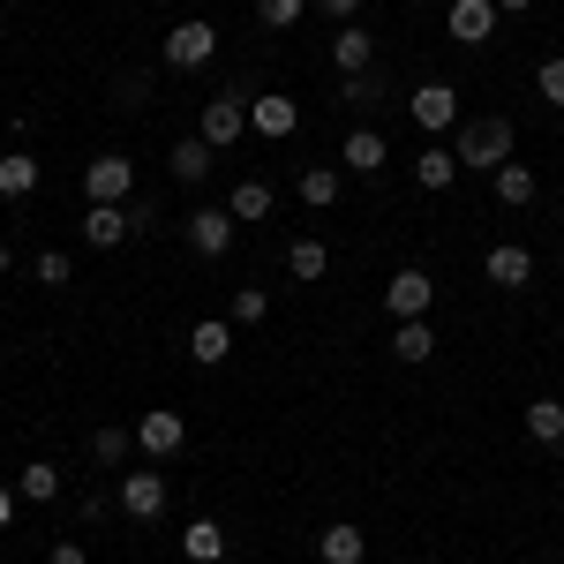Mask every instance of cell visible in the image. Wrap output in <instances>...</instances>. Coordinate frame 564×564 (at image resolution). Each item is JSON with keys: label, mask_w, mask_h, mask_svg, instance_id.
<instances>
[{"label": "cell", "mask_w": 564, "mask_h": 564, "mask_svg": "<svg viewBox=\"0 0 564 564\" xmlns=\"http://www.w3.org/2000/svg\"><path fill=\"white\" fill-rule=\"evenodd\" d=\"M512 143H520L512 113H475V121H459V143H452V151H459V166H489V174H497V166L512 159Z\"/></svg>", "instance_id": "6da1fadb"}, {"label": "cell", "mask_w": 564, "mask_h": 564, "mask_svg": "<svg viewBox=\"0 0 564 564\" xmlns=\"http://www.w3.org/2000/svg\"><path fill=\"white\" fill-rule=\"evenodd\" d=\"M234 234H241V218L226 212V204H196V212L181 218V241H188V249H196L204 263L226 257V249H234Z\"/></svg>", "instance_id": "7a4b0ae2"}, {"label": "cell", "mask_w": 564, "mask_h": 564, "mask_svg": "<svg viewBox=\"0 0 564 564\" xmlns=\"http://www.w3.org/2000/svg\"><path fill=\"white\" fill-rule=\"evenodd\" d=\"M159 53H166V68H174V76H196V68H212V61H218V31L204 23V15H196V23H174Z\"/></svg>", "instance_id": "3957f363"}, {"label": "cell", "mask_w": 564, "mask_h": 564, "mask_svg": "<svg viewBox=\"0 0 564 564\" xmlns=\"http://www.w3.org/2000/svg\"><path fill=\"white\" fill-rule=\"evenodd\" d=\"M84 204H135V159L98 151V159L84 166Z\"/></svg>", "instance_id": "277c9868"}, {"label": "cell", "mask_w": 564, "mask_h": 564, "mask_svg": "<svg viewBox=\"0 0 564 564\" xmlns=\"http://www.w3.org/2000/svg\"><path fill=\"white\" fill-rule=\"evenodd\" d=\"M204 143H212V151H234V143H241V135H249V98H241V90H218L212 106H204Z\"/></svg>", "instance_id": "5b68a950"}, {"label": "cell", "mask_w": 564, "mask_h": 564, "mask_svg": "<svg viewBox=\"0 0 564 564\" xmlns=\"http://www.w3.org/2000/svg\"><path fill=\"white\" fill-rule=\"evenodd\" d=\"M384 308L399 316V324H406V316H430V308H436V279L422 271V263L391 271V279H384Z\"/></svg>", "instance_id": "8992f818"}, {"label": "cell", "mask_w": 564, "mask_h": 564, "mask_svg": "<svg viewBox=\"0 0 564 564\" xmlns=\"http://www.w3.org/2000/svg\"><path fill=\"white\" fill-rule=\"evenodd\" d=\"M181 444H188V422H181L174 406H143V422H135V452H143V459H174Z\"/></svg>", "instance_id": "52a82bcc"}, {"label": "cell", "mask_w": 564, "mask_h": 564, "mask_svg": "<svg viewBox=\"0 0 564 564\" xmlns=\"http://www.w3.org/2000/svg\"><path fill=\"white\" fill-rule=\"evenodd\" d=\"M384 166H391V143H384V129H347V143H339V174L384 181Z\"/></svg>", "instance_id": "ba28073f"}, {"label": "cell", "mask_w": 564, "mask_h": 564, "mask_svg": "<svg viewBox=\"0 0 564 564\" xmlns=\"http://www.w3.org/2000/svg\"><path fill=\"white\" fill-rule=\"evenodd\" d=\"M406 113H414V129H422V135L459 129V90H452V84H422L414 98H406Z\"/></svg>", "instance_id": "9c48e42d"}, {"label": "cell", "mask_w": 564, "mask_h": 564, "mask_svg": "<svg viewBox=\"0 0 564 564\" xmlns=\"http://www.w3.org/2000/svg\"><path fill=\"white\" fill-rule=\"evenodd\" d=\"M497 23H505L497 0H452V8H444V31H452L459 45H489V39H497Z\"/></svg>", "instance_id": "30bf717a"}, {"label": "cell", "mask_w": 564, "mask_h": 564, "mask_svg": "<svg viewBox=\"0 0 564 564\" xmlns=\"http://www.w3.org/2000/svg\"><path fill=\"white\" fill-rule=\"evenodd\" d=\"M121 512H129V520H159V512H166V475H159V467H129V475H121Z\"/></svg>", "instance_id": "8fae6325"}, {"label": "cell", "mask_w": 564, "mask_h": 564, "mask_svg": "<svg viewBox=\"0 0 564 564\" xmlns=\"http://www.w3.org/2000/svg\"><path fill=\"white\" fill-rule=\"evenodd\" d=\"M249 129L271 135V143H286V135L302 129V106H294L286 90H263V98H249Z\"/></svg>", "instance_id": "7c38bea8"}, {"label": "cell", "mask_w": 564, "mask_h": 564, "mask_svg": "<svg viewBox=\"0 0 564 564\" xmlns=\"http://www.w3.org/2000/svg\"><path fill=\"white\" fill-rule=\"evenodd\" d=\"M481 271H489V286L520 294V286H534V249H520V241H497V249L481 257Z\"/></svg>", "instance_id": "4fadbf2b"}, {"label": "cell", "mask_w": 564, "mask_h": 564, "mask_svg": "<svg viewBox=\"0 0 564 564\" xmlns=\"http://www.w3.org/2000/svg\"><path fill=\"white\" fill-rule=\"evenodd\" d=\"M129 234H135L129 204H84V241H90V249H121Z\"/></svg>", "instance_id": "5bb4252c"}, {"label": "cell", "mask_w": 564, "mask_h": 564, "mask_svg": "<svg viewBox=\"0 0 564 564\" xmlns=\"http://www.w3.org/2000/svg\"><path fill=\"white\" fill-rule=\"evenodd\" d=\"M226 212L241 218V226H263V218L279 212V188H271L263 174H241V181H234V196H226Z\"/></svg>", "instance_id": "9a60e30c"}, {"label": "cell", "mask_w": 564, "mask_h": 564, "mask_svg": "<svg viewBox=\"0 0 564 564\" xmlns=\"http://www.w3.org/2000/svg\"><path fill=\"white\" fill-rule=\"evenodd\" d=\"M489 196H497L505 212H527V204L542 196V181H534V166H520V159H505V166L489 174Z\"/></svg>", "instance_id": "2e32d148"}, {"label": "cell", "mask_w": 564, "mask_h": 564, "mask_svg": "<svg viewBox=\"0 0 564 564\" xmlns=\"http://www.w3.org/2000/svg\"><path fill=\"white\" fill-rule=\"evenodd\" d=\"M226 354H234V316H204V324L188 332V361H196V369H218Z\"/></svg>", "instance_id": "e0dca14e"}, {"label": "cell", "mask_w": 564, "mask_h": 564, "mask_svg": "<svg viewBox=\"0 0 564 564\" xmlns=\"http://www.w3.org/2000/svg\"><path fill=\"white\" fill-rule=\"evenodd\" d=\"M212 159H218V151L204 143V135H181L174 151H166V174H174L181 188H204V174H212Z\"/></svg>", "instance_id": "ac0fdd59"}, {"label": "cell", "mask_w": 564, "mask_h": 564, "mask_svg": "<svg viewBox=\"0 0 564 564\" xmlns=\"http://www.w3.org/2000/svg\"><path fill=\"white\" fill-rule=\"evenodd\" d=\"M332 61H339V76H361V68H377V31H361V23H339V39H332Z\"/></svg>", "instance_id": "d6986e66"}, {"label": "cell", "mask_w": 564, "mask_h": 564, "mask_svg": "<svg viewBox=\"0 0 564 564\" xmlns=\"http://www.w3.org/2000/svg\"><path fill=\"white\" fill-rule=\"evenodd\" d=\"M316 557H324V564H361V557H369V534L347 527V520H332L324 534H316Z\"/></svg>", "instance_id": "ffe728a7"}, {"label": "cell", "mask_w": 564, "mask_h": 564, "mask_svg": "<svg viewBox=\"0 0 564 564\" xmlns=\"http://www.w3.org/2000/svg\"><path fill=\"white\" fill-rule=\"evenodd\" d=\"M436 354V332H430V316H406V324H391V361H430Z\"/></svg>", "instance_id": "44dd1931"}, {"label": "cell", "mask_w": 564, "mask_h": 564, "mask_svg": "<svg viewBox=\"0 0 564 564\" xmlns=\"http://www.w3.org/2000/svg\"><path fill=\"white\" fill-rule=\"evenodd\" d=\"M294 188H302V204H308V212H332V204H339V188H347V174L316 159V166H302V181H294Z\"/></svg>", "instance_id": "7402d4cb"}, {"label": "cell", "mask_w": 564, "mask_h": 564, "mask_svg": "<svg viewBox=\"0 0 564 564\" xmlns=\"http://www.w3.org/2000/svg\"><path fill=\"white\" fill-rule=\"evenodd\" d=\"M286 271H294L302 286H316V279L332 271V249H324V234H302V241H286Z\"/></svg>", "instance_id": "603a6c76"}, {"label": "cell", "mask_w": 564, "mask_h": 564, "mask_svg": "<svg viewBox=\"0 0 564 564\" xmlns=\"http://www.w3.org/2000/svg\"><path fill=\"white\" fill-rule=\"evenodd\" d=\"M527 436L564 452V399H527Z\"/></svg>", "instance_id": "cb8c5ba5"}, {"label": "cell", "mask_w": 564, "mask_h": 564, "mask_svg": "<svg viewBox=\"0 0 564 564\" xmlns=\"http://www.w3.org/2000/svg\"><path fill=\"white\" fill-rule=\"evenodd\" d=\"M181 557H188V564H218V557H226V527H218V520L181 527Z\"/></svg>", "instance_id": "d4e9b609"}, {"label": "cell", "mask_w": 564, "mask_h": 564, "mask_svg": "<svg viewBox=\"0 0 564 564\" xmlns=\"http://www.w3.org/2000/svg\"><path fill=\"white\" fill-rule=\"evenodd\" d=\"M31 188H39V159H31V151H8V159H0V196L23 204Z\"/></svg>", "instance_id": "484cf974"}, {"label": "cell", "mask_w": 564, "mask_h": 564, "mask_svg": "<svg viewBox=\"0 0 564 564\" xmlns=\"http://www.w3.org/2000/svg\"><path fill=\"white\" fill-rule=\"evenodd\" d=\"M414 181H422V188H452V181H459V151H444V143H430V151H422V159H414Z\"/></svg>", "instance_id": "4316f807"}, {"label": "cell", "mask_w": 564, "mask_h": 564, "mask_svg": "<svg viewBox=\"0 0 564 564\" xmlns=\"http://www.w3.org/2000/svg\"><path fill=\"white\" fill-rule=\"evenodd\" d=\"M339 106H354V113L384 106V68H361V76H339Z\"/></svg>", "instance_id": "83f0119b"}, {"label": "cell", "mask_w": 564, "mask_h": 564, "mask_svg": "<svg viewBox=\"0 0 564 564\" xmlns=\"http://www.w3.org/2000/svg\"><path fill=\"white\" fill-rule=\"evenodd\" d=\"M15 497H23V505H53V497H61V467H53V459H31L23 481H15Z\"/></svg>", "instance_id": "f1b7e54d"}, {"label": "cell", "mask_w": 564, "mask_h": 564, "mask_svg": "<svg viewBox=\"0 0 564 564\" xmlns=\"http://www.w3.org/2000/svg\"><path fill=\"white\" fill-rule=\"evenodd\" d=\"M129 452H135V430H113V422H106V430L90 436V459H98V467H121Z\"/></svg>", "instance_id": "f546056e"}, {"label": "cell", "mask_w": 564, "mask_h": 564, "mask_svg": "<svg viewBox=\"0 0 564 564\" xmlns=\"http://www.w3.org/2000/svg\"><path fill=\"white\" fill-rule=\"evenodd\" d=\"M226 316H234V324H263V316H271V294H263V286H234Z\"/></svg>", "instance_id": "4dcf8cb0"}, {"label": "cell", "mask_w": 564, "mask_h": 564, "mask_svg": "<svg viewBox=\"0 0 564 564\" xmlns=\"http://www.w3.org/2000/svg\"><path fill=\"white\" fill-rule=\"evenodd\" d=\"M302 15H308V0H257V23H263V31H294Z\"/></svg>", "instance_id": "1f68e13d"}, {"label": "cell", "mask_w": 564, "mask_h": 564, "mask_svg": "<svg viewBox=\"0 0 564 564\" xmlns=\"http://www.w3.org/2000/svg\"><path fill=\"white\" fill-rule=\"evenodd\" d=\"M31 279H39V286H68V279H76V263L61 257V249H45V257L31 263Z\"/></svg>", "instance_id": "d6a6232c"}, {"label": "cell", "mask_w": 564, "mask_h": 564, "mask_svg": "<svg viewBox=\"0 0 564 564\" xmlns=\"http://www.w3.org/2000/svg\"><path fill=\"white\" fill-rule=\"evenodd\" d=\"M534 84H542V98H550V106H564V53H550V61L534 68Z\"/></svg>", "instance_id": "836d02e7"}, {"label": "cell", "mask_w": 564, "mask_h": 564, "mask_svg": "<svg viewBox=\"0 0 564 564\" xmlns=\"http://www.w3.org/2000/svg\"><path fill=\"white\" fill-rule=\"evenodd\" d=\"M308 8H324V15H339V23H354V8H361V0H308Z\"/></svg>", "instance_id": "e575fe53"}, {"label": "cell", "mask_w": 564, "mask_h": 564, "mask_svg": "<svg viewBox=\"0 0 564 564\" xmlns=\"http://www.w3.org/2000/svg\"><path fill=\"white\" fill-rule=\"evenodd\" d=\"M45 564H84V542H53V557Z\"/></svg>", "instance_id": "d590c367"}, {"label": "cell", "mask_w": 564, "mask_h": 564, "mask_svg": "<svg viewBox=\"0 0 564 564\" xmlns=\"http://www.w3.org/2000/svg\"><path fill=\"white\" fill-rule=\"evenodd\" d=\"M8 527H15V489L0 481V534H8Z\"/></svg>", "instance_id": "8d00e7d4"}, {"label": "cell", "mask_w": 564, "mask_h": 564, "mask_svg": "<svg viewBox=\"0 0 564 564\" xmlns=\"http://www.w3.org/2000/svg\"><path fill=\"white\" fill-rule=\"evenodd\" d=\"M527 8H534V0H497V15H527Z\"/></svg>", "instance_id": "74e56055"}, {"label": "cell", "mask_w": 564, "mask_h": 564, "mask_svg": "<svg viewBox=\"0 0 564 564\" xmlns=\"http://www.w3.org/2000/svg\"><path fill=\"white\" fill-rule=\"evenodd\" d=\"M8 263H15V257H8V241H0V279H8Z\"/></svg>", "instance_id": "f35d334b"}]
</instances>
